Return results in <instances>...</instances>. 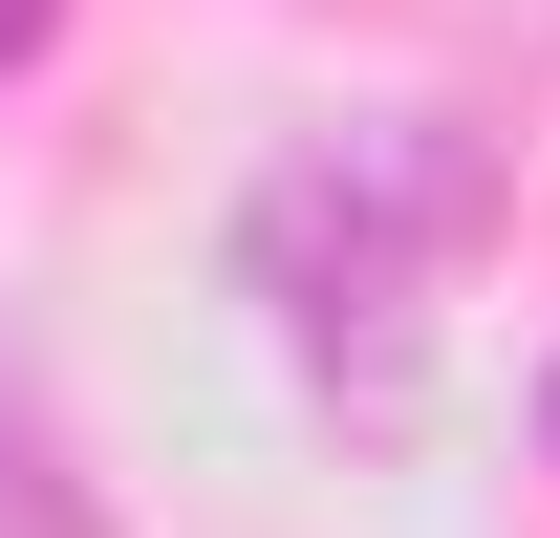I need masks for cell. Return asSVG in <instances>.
Returning <instances> with one entry per match:
<instances>
[{
  "instance_id": "cell-2",
  "label": "cell",
  "mask_w": 560,
  "mask_h": 538,
  "mask_svg": "<svg viewBox=\"0 0 560 538\" xmlns=\"http://www.w3.org/2000/svg\"><path fill=\"white\" fill-rule=\"evenodd\" d=\"M0 538H130V517L66 473V431H44V388H22V366H0Z\"/></svg>"
},
{
  "instance_id": "cell-3",
  "label": "cell",
  "mask_w": 560,
  "mask_h": 538,
  "mask_svg": "<svg viewBox=\"0 0 560 538\" xmlns=\"http://www.w3.org/2000/svg\"><path fill=\"white\" fill-rule=\"evenodd\" d=\"M44 44H66V0H0V66H44Z\"/></svg>"
},
{
  "instance_id": "cell-1",
  "label": "cell",
  "mask_w": 560,
  "mask_h": 538,
  "mask_svg": "<svg viewBox=\"0 0 560 538\" xmlns=\"http://www.w3.org/2000/svg\"><path fill=\"white\" fill-rule=\"evenodd\" d=\"M475 130L431 108L410 151H302V173H259V215H237V259H259V302H280V344L324 366V388H410V344H431V237H475Z\"/></svg>"
}]
</instances>
